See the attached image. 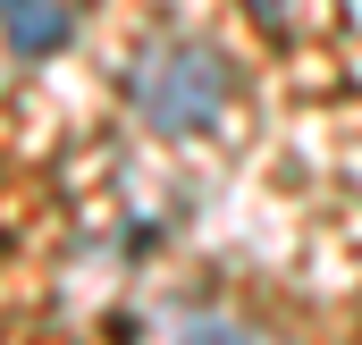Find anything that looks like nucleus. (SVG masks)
<instances>
[{"instance_id": "obj_1", "label": "nucleus", "mask_w": 362, "mask_h": 345, "mask_svg": "<svg viewBox=\"0 0 362 345\" xmlns=\"http://www.w3.org/2000/svg\"><path fill=\"white\" fill-rule=\"evenodd\" d=\"M228 85H236V68L202 34H160L127 59V101L160 135H211L228 118Z\"/></svg>"}, {"instance_id": "obj_2", "label": "nucleus", "mask_w": 362, "mask_h": 345, "mask_svg": "<svg viewBox=\"0 0 362 345\" xmlns=\"http://www.w3.org/2000/svg\"><path fill=\"white\" fill-rule=\"evenodd\" d=\"M144 345H262L245 320H228V312H202V303H169V312H152L144 320Z\"/></svg>"}, {"instance_id": "obj_3", "label": "nucleus", "mask_w": 362, "mask_h": 345, "mask_svg": "<svg viewBox=\"0 0 362 345\" xmlns=\"http://www.w3.org/2000/svg\"><path fill=\"white\" fill-rule=\"evenodd\" d=\"M0 25H8V42H17L25 59H51V51L68 42V8H59V0H0Z\"/></svg>"}, {"instance_id": "obj_4", "label": "nucleus", "mask_w": 362, "mask_h": 345, "mask_svg": "<svg viewBox=\"0 0 362 345\" xmlns=\"http://www.w3.org/2000/svg\"><path fill=\"white\" fill-rule=\"evenodd\" d=\"M245 8H253L270 34H286V25H295V0H245Z\"/></svg>"}]
</instances>
